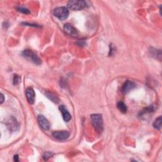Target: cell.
Wrapping results in <instances>:
<instances>
[{"mask_svg": "<svg viewBox=\"0 0 162 162\" xmlns=\"http://www.w3.org/2000/svg\"><path fill=\"white\" fill-rule=\"evenodd\" d=\"M154 110H155V108H154V107L153 106L152 107L151 106L148 107L147 108H146L145 109H144V110L141 112V115H143L144 114H146V113H147L153 112Z\"/></svg>", "mask_w": 162, "mask_h": 162, "instance_id": "cell-16", "label": "cell"}, {"mask_svg": "<svg viewBox=\"0 0 162 162\" xmlns=\"http://www.w3.org/2000/svg\"><path fill=\"white\" fill-rule=\"evenodd\" d=\"M17 10L19 12H21V13L24 14H29L31 13L29 10H28L27 9H26V8H24V7H20V6L17 7Z\"/></svg>", "mask_w": 162, "mask_h": 162, "instance_id": "cell-18", "label": "cell"}, {"mask_svg": "<svg viewBox=\"0 0 162 162\" xmlns=\"http://www.w3.org/2000/svg\"><path fill=\"white\" fill-rule=\"evenodd\" d=\"M0 98H1V104H2L4 102V100H5V97H4V95L3 93H1V96H0Z\"/></svg>", "mask_w": 162, "mask_h": 162, "instance_id": "cell-21", "label": "cell"}, {"mask_svg": "<svg viewBox=\"0 0 162 162\" xmlns=\"http://www.w3.org/2000/svg\"><path fill=\"white\" fill-rule=\"evenodd\" d=\"M77 44L80 46H85V44H86V43H85V41L83 40H79Z\"/></svg>", "mask_w": 162, "mask_h": 162, "instance_id": "cell-20", "label": "cell"}, {"mask_svg": "<svg viewBox=\"0 0 162 162\" xmlns=\"http://www.w3.org/2000/svg\"><path fill=\"white\" fill-rule=\"evenodd\" d=\"M136 84L134 82L127 80L125 81L124 84H123V86L121 89V91L123 93H124V94H127V93L129 92L131 90L136 88Z\"/></svg>", "mask_w": 162, "mask_h": 162, "instance_id": "cell-6", "label": "cell"}, {"mask_svg": "<svg viewBox=\"0 0 162 162\" xmlns=\"http://www.w3.org/2000/svg\"><path fill=\"white\" fill-rule=\"evenodd\" d=\"M22 56L25 57L27 60L31 61L34 64L37 65H40L42 63V61L41 58L36 54L34 52L30 50H26L22 52Z\"/></svg>", "mask_w": 162, "mask_h": 162, "instance_id": "cell-2", "label": "cell"}, {"mask_svg": "<svg viewBox=\"0 0 162 162\" xmlns=\"http://www.w3.org/2000/svg\"><path fill=\"white\" fill-rule=\"evenodd\" d=\"M54 155V153H52V152H50V151H46V152H44V154L43 155V159L44 160H49L50 158H51Z\"/></svg>", "mask_w": 162, "mask_h": 162, "instance_id": "cell-15", "label": "cell"}, {"mask_svg": "<svg viewBox=\"0 0 162 162\" xmlns=\"http://www.w3.org/2000/svg\"><path fill=\"white\" fill-rule=\"evenodd\" d=\"M14 161H18V156L17 155H16L14 156Z\"/></svg>", "mask_w": 162, "mask_h": 162, "instance_id": "cell-22", "label": "cell"}, {"mask_svg": "<svg viewBox=\"0 0 162 162\" xmlns=\"http://www.w3.org/2000/svg\"><path fill=\"white\" fill-rule=\"evenodd\" d=\"M52 136L58 140H65L70 136V133L67 131H55L52 133Z\"/></svg>", "mask_w": 162, "mask_h": 162, "instance_id": "cell-8", "label": "cell"}, {"mask_svg": "<svg viewBox=\"0 0 162 162\" xmlns=\"http://www.w3.org/2000/svg\"><path fill=\"white\" fill-rule=\"evenodd\" d=\"M117 108H118L120 112L123 113H125L127 111V107L126 104L123 101H119V102L117 103Z\"/></svg>", "mask_w": 162, "mask_h": 162, "instance_id": "cell-13", "label": "cell"}, {"mask_svg": "<svg viewBox=\"0 0 162 162\" xmlns=\"http://www.w3.org/2000/svg\"><path fill=\"white\" fill-rule=\"evenodd\" d=\"M153 126L155 129H157V130H160L161 128V116L158 117V118L156 119L154 121V122L153 124Z\"/></svg>", "mask_w": 162, "mask_h": 162, "instance_id": "cell-14", "label": "cell"}, {"mask_svg": "<svg viewBox=\"0 0 162 162\" xmlns=\"http://www.w3.org/2000/svg\"><path fill=\"white\" fill-rule=\"evenodd\" d=\"M59 110L61 112V113H62L64 121L66 122H68L72 118L69 112L67 110V108L65 107L63 105H61V106L59 107Z\"/></svg>", "mask_w": 162, "mask_h": 162, "instance_id": "cell-10", "label": "cell"}, {"mask_svg": "<svg viewBox=\"0 0 162 162\" xmlns=\"http://www.w3.org/2000/svg\"><path fill=\"white\" fill-rule=\"evenodd\" d=\"M20 82H21V77L17 74L14 75V78H13V83L15 86H17V85H18Z\"/></svg>", "mask_w": 162, "mask_h": 162, "instance_id": "cell-17", "label": "cell"}, {"mask_svg": "<svg viewBox=\"0 0 162 162\" xmlns=\"http://www.w3.org/2000/svg\"><path fill=\"white\" fill-rule=\"evenodd\" d=\"M67 5L68 9L73 11H79L87 6L86 1H77V0H72V1H68Z\"/></svg>", "mask_w": 162, "mask_h": 162, "instance_id": "cell-3", "label": "cell"}, {"mask_svg": "<svg viewBox=\"0 0 162 162\" xmlns=\"http://www.w3.org/2000/svg\"><path fill=\"white\" fill-rule=\"evenodd\" d=\"M149 51V54L153 58L158 60L159 61L161 60V51L160 50H157L155 48H151Z\"/></svg>", "mask_w": 162, "mask_h": 162, "instance_id": "cell-11", "label": "cell"}, {"mask_svg": "<svg viewBox=\"0 0 162 162\" xmlns=\"http://www.w3.org/2000/svg\"><path fill=\"white\" fill-rule=\"evenodd\" d=\"M91 124L93 127L95 128V131L101 133L103 131V120L101 114H92L91 115Z\"/></svg>", "mask_w": 162, "mask_h": 162, "instance_id": "cell-1", "label": "cell"}, {"mask_svg": "<svg viewBox=\"0 0 162 162\" xmlns=\"http://www.w3.org/2000/svg\"><path fill=\"white\" fill-rule=\"evenodd\" d=\"M116 52V48L113 45V44H111L110 46V52H109V55L113 56L114 55Z\"/></svg>", "mask_w": 162, "mask_h": 162, "instance_id": "cell-19", "label": "cell"}, {"mask_svg": "<svg viewBox=\"0 0 162 162\" xmlns=\"http://www.w3.org/2000/svg\"><path fill=\"white\" fill-rule=\"evenodd\" d=\"M38 122L39 126L44 131H48L50 128V123L45 117L42 115H39L38 117Z\"/></svg>", "mask_w": 162, "mask_h": 162, "instance_id": "cell-5", "label": "cell"}, {"mask_svg": "<svg viewBox=\"0 0 162 162\" xmlns=\"http://www.w3.org/2000/svg\"><path fill=\"white\" fill-rule=\"evenodd\" d=\"M26 96L28 103L31 104H34L35 101V92L32 87H27L26 90Z\"/></svg>", "mask_w": 162, "mask_h": 162, "instance_id": "cell-9", "label": "cell"}, {"mask_svg": "<svg viewBox=\"0 0 162 162\" xmlns=\"http://www.w3.org/2000/svg\"><path fill=\"white\" fill-rule=\"evenodd\" d=\"M45 95L48 98H49L51 101H52L53 102H54L55 103H58L59 102V98L58 97L56 96L55 93L51 92H45Z\"/></svg>", "mask_w": 162, "mask_h": 162, "instance_id": "cell-12", "label": "cell"}, {"mask_svg": "<svg viewBox=\"0 0 162 162\" xmlns=\"http://www.w3.org/2000/svg\"><path fill=\"white\" fill-rule=\"evenodd\" d=\"M63 29L65 32L67 34L72 36V37H77L79 34L78 31L77 30L72 24L69 23L65 24Z\"/></svg>", "mask_w": 162, "mask_h": 162, "instance_id": "cell-7", "label": "cell"}, {"mask_svg": "<svg viewBox=\"0 0 162 162\" xmlns=\"http://www.w3.org/2000/svg\"><path fill=\"white\" fill-rule=\"evenodd\" d=\"M53 14L55 17L60 20H64L68 18L69 15V11L65 6L57 7L53 10Z\"/></svg>", "mask_w": 162, "mask_h": 162, "instance_id": "cell-4", "label": "cell"}]
</instances>
